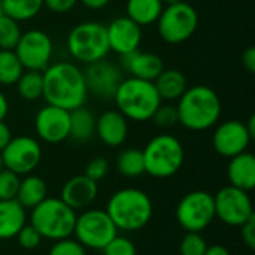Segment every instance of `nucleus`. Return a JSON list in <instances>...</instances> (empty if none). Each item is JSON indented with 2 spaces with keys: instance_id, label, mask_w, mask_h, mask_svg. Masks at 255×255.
I'll list each match as a JSON object with an SVG mask.
<instances>
[{
  "instance_id": "f257e3e1",
  "label": "nucleus",
  "mask_w": 255,
  "mask_h": 255,
  "mask_svg": "<svg viewBox=\"0 0 255 255\" xmlns=\"http://www.w3.org/2000/svg\"><path fill=\"white\" fill-rule=\"evenodd\" d=\"M43 94L46 105L73 111L85 105L88 90L84 70L70 61L49 64L43 72Z\"/></svg>"
},
{
  "instance_id": "f03ea898",
  "label": "nucleus",
  "mask_w": 255,
  "mask_h": 255,
  "mask_svg": "<svg viewBox=\"0 0 255 255\" xmlns=\"http://www.w3.org/2000/svg\"><path fill=\"white\" fill-rule=\"evenodd\" d=\"M176 102L179 124L191 131H205L220 121L223 105L217 91L208 85L188 87Z\"/></svg>"
},
{
  "instance_id": "7ed1b4c3",
  "label": "nucleus",
  "mask_w": 255,
  "mask_h": 255,
  "mask_svg": "<svg viewBox=\"0 0 255 255\" xmlns=\"http://www.w3.org/2000/svg\"><path fill=\"white\" fill-rule=\"evenodd\" d=\"M127 120L145 123L152 118L155 109L163 103L152 81L137 78H124L112 99Z\"/></svg>"
},
{
  "instance_id": "20e7f679",
  "label": "nucleus",
  "mask_w": 255,
  "mask_h": 255,
  "mask_svg": "<svg viewBox=\"0 0 255 255\" xmlns=\"http://www.w3.org/2000/svg\"><path fill=\"white\" fill-rule=\"evenodd\" d=\"M152 202L137 188H123L112 194L106 212L118 230L136 232L143 229L152 217Z\"/></svg>"
},
{
  "instance_id": "39448f33",
  "label": "nucleus",
  "mask_w": 255,
  "mask_h": 255,
  "mask_svg": "<svg viewBox=\"0 0 255 255\" xmlns=\"http://www.w3.org/2000/svg\"><path fill=\"white\" fill-rule=\"evenodd\" d=\"M76 211L61 199L46 197L31 209L30 224L40 233L42 239L60 241L70 238L75 230Z\"/></svg>"
},
{
  "instance_id": "423d86ee",
  "label": "nucleus",
  "mask_w": 255,
  "mask_h": 255,
  "mask_svg": "<svg viewBox=\"0 0 255 255\" xmlns=\"http://www.w3.org/2000/svg\"><path fill=\"white\" fill-rule=\"evenodd\" d=\"M66 43L70 57L84 64L103 60L111 51L106 25L99 21H84L76 24L69 31Z\"/></svg>"
},
{
  "instance_id": "0eeeda50",
  "label": "nucleus",
  "mask_w": 255,
  "mask_h": 255,
  "mask_svg": "<svg viewBox=\"0 0 255 255\" xmlns=\"http://www.w3.org/2000/svg\"><path fill=\"white\" fill-rule=\"evenodd\" d=\"M145 173L154 178H170L184 164V146L178 137L163 133L152 137L142 149Z\"/></svg>"
},
{
  "instance_id": "6e6552de",
  "label": "nucleus",
  "mask_w": 255,
  "mask_h": 255,
  "mask_svg": "<svg viewBox=\"0 0 255 255\" xmlns=\"http://www.w3.org/2000/svg\"><path fill=\"white\" fill-rule=\"evenodd\" d=\"M157 30L160 37L170 43L178 45L188 40L199 27V13L187 1L167 4L157 19Z\"/></svg>"
},
{
  "instance_id": "1a4fd4ad",
  "label": "nucleus",
  "mask_w": 255,
  "mask_h": 255,
  "mask_svg": "<svg viewBox=\"0 0 255 255\" xmlns=\"http://www.w3.org/2000/svg\"><path fill=\"white\" fill-rule=\"evenodd\" d=\"M73 235L84 248L103 250L118 236V229L106 211L88 209L76 217Z\"/></svg>"
},
{
  "instance_id": "9d476101",
  "label": "nucleus",
  "mask_w": 255,
  "mask_h": 255,
  "mask_svg": "<svg viewBox=\"0 0 255 255\" xmlns=\"http://www.w3.org/2000/svg\"><path fill=\"white\" fill-rule=\"evenodd\" d=\"M215 218L214 196L208 191H191L176 206V221L188 233H200Z\"/></svg>"
},
{
  "instance_id": "9b49d317",
  "label": "nucleus",
  "mask_w": 255,
  "mask_h": 255,
  "mask_svg": "<svg viewBox=\"0 0 255 255\" xmlns=\"http://www.w3.org/2000/svg\"><path fill=\"white\" fill-rule=\"evenodd\" d=\"M13 52L24 70L43 72L51 64L54 46L48 33L33 28L21 34Z\"/></svg>"
},
{
  "instance_id": "f8f14e48",
  "label": "nucleus",
  "mask_w": 255,
  "mask_h": 255,
  "mask_svg": "<svg viewBox=\"0 0 255 255\" xmlns=\"http://www.w3.org/2000/svg\"><path fill=\"white\" fill-rule=\"evenodd\" d=\"M215 217L230 227H241L253 215V202L248 191L236 188L233 185L221 188L214 196Z\"/></svg>"
},
{
  "instance_id": "ddd939ff",
  "label": "nucleus",
  "mask_w": 255,
  "mask_h": 255,
  "mask_svg": "<svg viewBox=\"0 0 255 255\" xmlns=\"http://www.w3.org/2000/svg\"><path fill=\"white\" fill-rule=\"evenodd\" d=\"M4 169L16 175L31 173L42 160L40 143L30 136H16L0 152Z\"/></svg>"
},
{
  "instance_id": "4468645a",
  "label": "nucleus",
  "mask_w": 255,
  "mask_h": 255,
  "mask_svg": "<svg viewBox=\"0 0 255 255\" xmlns=\"http://www.w3.org/2000/svg\"><path fill=\"white\" fill-rule=\"evenodd\" d=\"M84 78L88 93L99 99L111 100L114 99L117 88L124 79V73L118 64L106 61L103 58L96 63L87 64V69L84 70Z\"/></svg>"
},
{
  "instance_id": "2eb2a0df",
  "label": "nucleus",
  "mask_w": 255,
  "mask_h": 255,
  "mask_svg": "<svg viewBox=\"0 0 255 255\" xmlns=\"http://www.w3.org/2000/svg\"><path fill=\"white\" fill-rule=\"evenodd\" d=\"M253 140L247 124L238 120H229L217 126L212 134V146L217 154L232 158L245 152Z\"/></svg>"
},
{
  "instance_id": "dca6fc26",
  "label": "nucleus",
  "mask_w": 255,
  "mask_h": 255,
  "mask_svg": "<svg viewBox=\"0 0 255 255\" xmlns=\"http://www.w3.org/2000/svg\"><path fill=\"white\" fill-rule=\"evenodd\" d=\"M70 112L52 105L40 108L34 117V130L40 140L60 143L69 137Z\"/></svg>"
},
{
  "instance_id": "f3484780",
  "label": "nucleus",
  "mask_w": 255,
  "mask_h": 255,
  "mask_svg": "<svg viewBox=\"0 0 255 255\" xmlns=\"http://www.w3.org/2000/svg\"><path fill=\"white\" fill-rule=\"evenodd\" d=\"M106 34L109 49L120 57L137 51L142 42V27L131 21L127 15L112 19L106 25Z\"/></svg>"
},
{
  "instance_id": "a211bd4d",
  "label": "nucleus",
  "mask_w": 255,
  "mask_h": 255,
  "mask_svg": "<svg viewBox=\"0 0 255 255\" xmlns=\"http://www.w3.org/2000/svg\"><path fill=\"white\" fill-rule=\"evenodd\" d=\"M121 69L128 72L133 78L154 82L157 76L163 72L164 63L160 55L152 52H142L137 49L130 54L121 55Z\"/></svg>"
},
{
  "instance_id": "6ab92c4d",
  "label": "nucleus",
  "mask_w": 255,
  "mask_h": 255,
  "mask_svg": "<svg viewBox=\"0 0 255 255\" xmlns=\"http://www.w3.org/2000/svg\"><path fill=\"white\" fill-rule=\"evenodd\" d=\"M127 121L128 120L117 109L105 111L99 118H96V134L106 146H121L128 134Z\"/></svg>"
},
{
  "instance_id": "aec40b11",
  "label": "nucleus",
  "mask_w": 255,
  "mask_h": 255,
  "mask_svg": "<svg viewBox=\"0 0 255 255\" xmlns=\"http://www.w3.org/2000/svg\"><path fill=\"white\" fill-rule=\"evenodd\" d=\"M97 182L87 178L85 175L70 178L61 188L60 199L73 211L88 208L97 197Z\"/></svg>"
},
{
  "instance_id": "412c9836",
  "label": "nucleus",
  "mask_w": 255,
  "mask_h": 255,
  "mask_svg": "<svg viewBox=\"0 0 255 255\" xmlns=\"http://www.w3.org/2000/svg\"><path fill=\"white\" fill-rule=\"evenodd\" d=\"M227 176L230 185L244 191H251L255 187V157L245 151L230 158L227 166Z\"/></svg>"
},
{
  "instance_id": "4be33fe9",
  "label": "nucleus",
  "mask_w": 255,
  "mask_h": 255,
  "mask_svg": "<svg viewBox=\"0 0 255 255\" xmlns=\"http://www.w3.org/2000/svg\"><path fill=\"white\" fill-rule=\"evenodd\" d=\"M27 214L25 209L16 202L12 200H0V239L7 241L16 238L18 232L25 226Z\"/></svg>"
},
{
  "instance_id": "5701e85b",
  "label": "nucleus",
  "mask_w": 255,
  "mask_h": 255,
  "mask_svg": "<svg viewBox=\"0 0 255 255\" xmlns=\"http://www.w3.org/2000/svg\"><path fill=\"white\" fill-rule=\"evenodd\" d=\"M154 85L161 100L166 102L178 100L188 88L185 75L178 69H163V72L154 81Z\"/></svg>"
},
{
  "instance_id": "b1692460",
  "label": "nucleus",
  "mask_w": 255,
  "mask_h": 255,
  "mask_svg": "<svg viewBox=\"0 0 255 255\" xmlns=\"http://www.w3.org/2000/svg\"><path fill=\"white\" fill-rule=\"evenodd\" d=\"M163 9L161 0H127L126 3L127 16L140 27L155 24Z\"/></svg>"
},
{
  "instance_id": "393cba45",
  "label": "nucleus",
  "mask_w": 255,
  "mask_h": 255,
  "mask_svg": "<svg viewBox=\"0 0 255 255\" xmlns=\"http://www.w3.org/2000/svg\"><path fill=\"white\" fill-rule=\"evenodd\" d=\"M46 191L48 188L42 178L28 175L24 179H21L15 199L24 209H33L46 199Z\"/></svg>"
},
{
  "instance_id": "a878e982",
  "label": "nucleus",
  "mask_w": 255,
  "mask_h": 255,
  "mask_svg": "<svg viewBox=\"0 0 255 255\" xmlns=\"http://www.w3.org/2000/svg\"><path fill=\"white\" fill-rule=\"evenodd\" d=\"M96 133V117L91 111L81 106L70 111V128L69 137L78 142H85Z\"/></svg>"
},
{
  "instance_id": "bb28decb",
  "label": "nucleus",
  "mask_w": 255,
  "mask_h": 255,
  "mask_svg": "<svg viewBox=\"0 0 255 255\" xmlns=\"http://www.w3.org/2000/svg\"><path fill=\"white\" fill-rule=\"evenodd\" d=\"M3 13L16 22L33 19L43 7V0H0Z\"/></svg>"
},
{
  "instance_id": "cd10ccee",
  "label": "nucleus",
  "mask_w": 255,
  "mask_h": 255,
  "mask_svg": "<svg viewBox=\"0 0 255 255\" xmlns=\"http://www.w3.org/2000/svg\"><path fill=\"white\" fill-rule=\"evenodd\" d=\"M117 169L126 178H137L145 173L143 152L137 148H128L120 152L117 158Z\"/></svg>"
},
{
  "instance_id": "c85d7f7f",
  "label": "nucleus",
  "mask_w": 255,
  "mask_h": 255,
  "mask_svg": "<svg viewBox=\"0 0 255 255\" xmlns=\"http://www.w3.org/2000/svg\"><path fill=\"white\" fill-rule=\"evenodd\" d=\"M16 91L21 99L27 102H34L43 94V76L42 72L24 70L19 79L16 81Z\"/></svg>"
},
{
  "instance_id": "c756f323",
  "label": "nucleus",
  "mask_w": 255,
  "mask_h": 255,
  "mask_svg": "<svg viewBox=\"0 0 255 255\" xmlns=\"http://www.w3.org/2000/svg\"><path fill=\"white\" fill-rule=\"evenodd\" d=\"M24 67L12 49H0V85H15Z\"/></svg>"
},
{
  "instance_id": "7c9ffc66",
  "label": "nucleus",
  "mask_w": 255,
  "mask_h": 255,
  "mask_svg": "<svg viewBox=\"0 0 255 255\" xmlns=\"http://www.w3.org/2000/svg\"><path fill=\"white\" fill-rule=\"evenodd\" d=\"M22 31L19 22L3 15L0 18V49H15Z\"/></svg>"
},
{
  "instance_id": "2f4dec72",
  "label": "nucleus",
  "mask_w": 255,
  "mask_h": 255,
  "mask_svg": "<svg viewBox=\"0 0 255 255\" xmlns=\"http://www.w3.org/2000/svg\"><path fill=\"white\" fill-rule=\"evenodd\" d=\"M19 182H21L19 175L3 167L0 170V200L15 199L19 188Z\"/></svg>"
},
{
  "instance_id": "473e14b6",
  "label": "nucleus",
  "mask_w": 255,
  "mask_h": 255,
  "mask_svg": "<svg viewBox=\"0 0 255 255\" xmlns=\"http://www.w3.org/2000/svg\"><path fill=\"white\" fill-rule=\"evenodd\" d=\"M154 124L160 128H169V127H173L179 123L178 120V111H176V106L175 105H170V103H166V105H160L152 118Z\"/></svg>"
},
{
  "instance_id": "72a5a7b5",
  "label": "nucleus",
  "mask_w": 255,
  "mask_h": 255,
  "mask_svg": "<svg viewBox=\"0 0 255 255\" xmlns=\"http://www.w3.org/2000/svg\"><path fill=\"white\" fill-rule=\"evenodd\" d=\"M208 248L206 241L199 233H187L179 245L181 255H203Z\"/></svg>"
},
{
  "instance_id": "f704fd0d",
  "label": "nucleus",
  "mask_w": 255,
  "mask_h": 255,
  "mask_svg": "<svg viewBox=\"0 0 255 255\" xmlns=\"http://www.w3.org/2000/svg\"><path fill=\"white\" fill-rule=\"evenodd\" d=\"M103 255H136V247L134 244L121 236H115L103 250Z\"/></svg>"
},
{
  "instance_id": "c9c22d12",
  "label": "nucleus",
  "mask_w": 255,
  "mask_h": 255,
  "mask_svg": "<svg viewBox=\"0 0 255 255\" xmlns=\"http://www.w3.org/2000/svg\"><path fill=\"white\" fill-rule=\"evenodd\" d=\"M49 255H85V248L78 241L66 238L55 241L49 250Z\"/></svg>"
},
{
  "instance_id": "e433bc0d",
  "label": "nucleus",
  "mask_w": 255,
  "mask_h": 255,
  "mask_svg": "<svg viewBox=\"0 0 255 255\" xmlns=\"http://www.w3.org/2000/svg\"><path fill=\"white\" fill-rule=\"evenodd\" d=\"M18 244L21 248L24 250H34L40 245L42 242V236L40 233L31 226V224H25L16 235Z\"/></svg>"
},
{
  "instance_id": "4c0bfd02",
  "label": "nucleus",
  "mask_w": 255,
  "mask_h": 255,
  "mask_svg": "<svg viewBox=\"0 0 255 255\" xmlns=\"http://www.w3.org/2000/svg\"><path fill=\"white\" fill-rule=\"evenodd\" d=\"M108 170H109V164H108L106 158H103V157H96V158H93V160L87 164L85 173H84V175H85L87 178L93 179L94 182H99V181H102V179L108 175Z\"/></svg>"
},
{
  "instance_id": "58836bf2",
  "label": "nucleus",
  "mask_w": 255,
  "mask_h": 255,
  "mask_svg": "<svg viewBox=\"0 0 255 255\" xmlns=\"http://www.w3.org/2000/svg\"><path fill=\"white\" fill-rule=\"evenodd\" d=\"M78 0H43V6L52 13H67L76 6Z\"/></svg>"
},
{
  "instance_id": "ea45409f",
  "label": "nucleus",
  "mask_w": 255,
  "mask_h": 255,
  "mask_svg": "<svg viewBox=\"0 0 255 255\" xmlns=\"http://www.w3.org/2000/svg\"><path fill=\"white\" fill-rule=\"evenodd\" d=\"M242 229V241L250 250L255 248V215H253L245 224L241 226Z\"/></svg>"
},
{
  "instance_id": "a19ab883",
  "label": "nucleus",
  "mask_w": 255,
  "mask_h": 255,
  "mask_svg": "<svg viewBox=\"0 0 255 255\" xmlns=\"http://www.w3.org/2000/svg\"><path fill=\"white\" fill-rule=\"evenodd\" d=\"M242 64L247 69V72L254 73L255 72V48L250 46L247 48V51L242 54Z\"/></svg>"
},
{
  "instance_id": "79ce46f5",
  "label": "nucleus",
  "mask_w": 255,
  "mask_h": 255,
  "mask_svg": "<svg viewBox=\"0 0 255 255\" xmlns=\"http://www.w3.org/2000/svg\"><path fill=\"white\" fill-rule=\"evenodd\" d=\"M10 139H12V133H10L9 126L4 121H0V152L10 142Z\"/></svg>"
},
{
  "instance_id": "37998d69",
  "label": "nucleus",
  "mask_w": 255,
  "mask_h": 255,
  "mask_svg": "<svg viewBox=\"0 0 255 255\" xmlns=\"http://www.w3.org/2000/svg\"><path fill=\"white\" fill-rule=\"evenodd\" d=\"M78 1L82 3L85 7H88L91 10H99V9L106 7L111 0H78Z\"/></svg>"
},
{
  "instance_id": "c03bdc74",
  "label": "nucleus",
  "mask_w": 255,
  "mask_h": 255,
  "mask_svg": "<svg viewBox=\"0 0 255 255\" xmlns=\"http://www.w3.org/2000/svg\"><path fill=\"white\" fill-rule=\"evenodd\" d=\"M203 255H230L229 250L223 245H212V247H208L205 254Z\"/></svg>"
},
{
  "instance_id": "a18cd8bd",
  "label": "nucleus",
  "mask_w": 255,
  "mask_h": 255,
  "mask_svg": "<svg viewBox=\"0 0 255 255\" xmlns=\"http://www.w3.org/2000/svg\"><path fill=\"white\" fill-rule=\"evenodd\" d=\"M7 112H9V102L6 96L0 91V121H4Z\"/></svg>"
},
{
  "instance_id": "49530a36",
  "label": "nucleus",
  "mask_w": 255,
  "mask_h": 255,
  "mask_svg": "<svg viewBox=\"0 0 255 255\" xmlns=\"http://www.w3.org/2000/svg\"><path fill=\"white\" fill-rule=\"evenodd\" d=\"M247 124V128H248V131H250V134L253 136V139H254L255 136V117L253 115L251 118H250V121L248 123H245Z\"/></svg>"
},
{
  "instance_id": "de8ad7c7",
  "label": "nucleus",
  "mask_w": 255,
  "mask_h": 255,
  "mask_svg": "<svg viewBox=\"0 0 255 255\" xmlns=\"http://www.w3.org/2000/svg\"><path fill=\"white\" fill-rule=\"evenodd\" d=\"M163 1V4H173V3H179V1H182V0H161Z\"/></svg>"
},
{
  "instance_id": "09e8293b",
  "label": "nucleus",
  "mask_w": 255,
  "mask_h": 255,
  "mask_svg": "<svg viewBox=\"0 0 255 255\" xmlns=\"http://www.w3.org/2000/svg\"><path fill=\"white\" fill-rule=\"evenodd\" d=\"M4 166H3V160H1V154H0V170L3 169Z\"/></svg>"
},
{
  "instance_id": "8fccbe9b",
  "label": "nucleus",
  "mask_w": 255,
  "mask_h": 255,
  "mask_svg": "<svg viewBox=\"0 0 255 255\" xmlns=\"http://www.w3.org/2000/svg\"><path fill=\"white\" fill-rule=\"evenodd\" d=\"M4 13H3V7H1V1H0V18L3 16Z\"/></svg>"
}]
</instances>
